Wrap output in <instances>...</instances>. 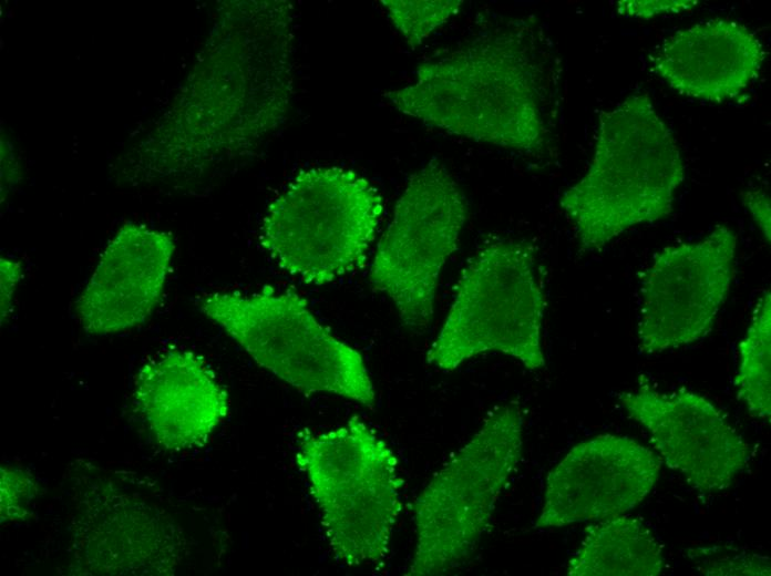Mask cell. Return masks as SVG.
<instances>
[{"label": "cell", "mask_w": 771, "mask_h": 576, "mask_svg": "<svg viewBox=\"0 0 771 576\" xmlns=\"http://www.w3.org/2000/svg\"><path fill=\"white\" fill-rule=\"evenodd\" d=\"M199 309L261 368L305 393L336 394L372 408L376 391L360 352L333 336L291 291L213 292Z\"/></svg>", "instance_id": "cell-7"}, {"label": "cell", "mask_w": 771, "mask_h": 576, "mask_svg": "<svg viewBox=\"0 0 771 576\" xmlns=\"http://www.w3.org/2000/svg\"><path fill=\"white\" fill-rule=\"evenodd\" d=\"M736 232L717 225L705 238L664 248L640 279L637 347L678 349L712 328L734 278Z\"/></svg>", "instance_id": "cell-10"}, {"label": "cell", "mask_w": 771, "mask_h": 576, "mask_svg": "<svg viewBox=\"0 0 771 576\" xmlns=\"http://www.w3.org/2000/svg\"><path fill=\"white\" fill-rule=\"evenodd\" d=\"M466 217L462 189L433 157L410 176L378 243L371 286L390 298L414 333L430 326L440 272L458 248Z\"/></svg>", "instance_id": "cell-9"}, {"label": "cell", "mask_w": 771, "mask_h": 576, "mask_svg": "<svg viewBox=\"0 0 771 576\" xmlns=\"http://www.w3.org/2000/svg\"><path fill=\"white\" fill-rule=\"evenodd\" d=\"M741 198L743 206L769 244L771 238V206L768 191L763 187L749 188L741 193Z\"/></svg>", "instance_id": "cell-22"}, {"label": "cell", "mask_w": 771, "mask_h": 576, "mask_svg": "<svg viewBox=\"0 0 771 576\" xmlns=\"http://www.w3.org/2000/svg\"><path fill=\"white\" fill-rule=\"evenodd\" d=\"M698 1L693 0H676V1H642V0H626L617 2V11L627 17L650 19L660 14L680 13L690 11L698 6Z\"/></svg>", "instance_id": "cell-21"}, {"label": "cell", "mask_w": 771, "mask_h": 576, "mask_svg": "<svg viewBox=\"0 0 771 576\" xmlns=\"http://www.w3.org/2000/svg\"><path fill=\"white\" fill-rule=\"evenodd\" d=\"M175 250L169 233L123 225L102 251L75 301L76 318L91 335L144 323L158 305Z\"/></svg>", "instance_id": "cell-13"}, {"label": "cell", "mask_w": 771, "mask_h": 576, "mask_svg": "<svg viewBox=\"0 0 771 576\" xmlns=\"http://www.w3.org/2000/svg\"><path fill=\"white\" fill-rule=\"evenodd\" d=\"M677 141L647 93L600 111L592 162L559 206L583 251L668 217L685 179Z\"/></svg>", "instance_id": "cell-3"}, {"label": "cell", "mask_w": 771, "mask_h": 576, "mask_svg": "<svg viewBox=\"0 0 771 576\" xmlns=\"http://www.w3.org/2000/svg\"><path fill=\"white\" fill-rule=\"evenodd\" d=\"M522 446L520 407H495L417 497V541L407 575H441L471 557L518 464Z\"/></svg>", "instance_id": "cell-6"}, {"label": "cell", "mask_w": 771, "mask_h": 576, "mask_svg": "<svg viewBox=\"0 0 771 576\" xmlns=\"http://www.w3.org/2000/svg\"><path fill=\"white\" fill-rule=\"evenodd\" d=\"M771 295L765 290L739 343L734 387L749 413L770 421L771 415Z\"/></svg>", "instance_id": "cell-17"}, {"label": "cell", "mask_w": 771, "mask_h": 576, "mask_svg": "<svg viewBox=\"0 0 771 576\" xmlns=\"http://www.w3.org/2000/svg\"><path fill=\"white\" fill-rule=\"evenodd\" d=\"M617 398L660 461L699 493L727 490L747 466L749 445L709 399L689 390L661 392L644 376Z\"/></svg>", "instance_id": "cell-11"}, {"label": "cell", "mask_w": 771, "mask_h": 576, "mask_svg": "<svg viewBox=\"0 0 771 576\" xmlns=\"http://www.w3.org/2000/svg\"><path fill=\"white\" fill-rule=\"evenodd\" d=\"M380 3L412 50L463 7L462 0H381Z\"/></svg>", "instance_id": "cell-18"}, {"label": "cell", "mask_w": 771, "mask_h": 576, "mask_svg": "<svg viewBox=\"0 0 771 576\" xmlns=\"http://www.w3.org/2000/svg\"><path fill=\"white\" fill-rule=\"evenodd\" d=\"M765 56L762 41L747 25L710 19L670 34L648 61L650 71L679 94L720 103L753 83Z\"/></svg>", "instance_id": "cell-15"}, {"label": "cell", "mask_w": 771, "mask_h": 576, "mask_svg": "<svg viewBox=\"0 0 771 576\" xmlns=\"http://www.w3.org/2000/svg\"><path fill=\"white\" fill-rule=\"evenodd\" d=\"M382 212L379 191L354 171L306 168L268 205L260 244L290 276L326 285L362 267Z\"/></svg>", "instance_id": "cell-5"}, {"label": "cell", "mask_w": 771, "mask_h": 576, "mask_svg": "<svg viewBox=\"0 0 771 576\" xmlns=\"http://www.w3.org/2000/svg\"><path fill=\"white\" fill-rule=\"evenodd\" d=\"M296 462L336 562L352 568L381 565L402 511L403 480L391 448L353 416L302 438Z\"/></svg>", "instance_id": "cell-4"}, {"label": "cell", "mask_w": 771, "mask_h": 576, "mask_svg": "<svg viewBox=\"0 0 771 576\" xmlns=\"http://www.w3.org/2000/svg\"><path fill=\"white\" fill-rule=\"evenodd\" d=\"M562 66L533 17L489 18L421 62L409 85L383 92L400 113L530 158L552 154Z\"/></svg>", "instance_id": "cell-1"}, {"label": "cell", "mask_w": 771, "mask_h": 576, "mask_svg": "<svg viewBox=\"0 0 771 576\" xmlns=\"http://www.w3.org/2000/svg\"><path fill=\"white\" fill-rule=\"evenodd\" d=\"M1 321L9 316L14 291L22 278V268L19 261L1 258Z\"/></svg>", "instance_id": "cell-23"}, {"label": "cell", "mask_w": 771, "mask_h": 576, "mask_svg": "<svg viewBox=\"0 0 771 576\" xmlns=\"http://www.w3.org/2000/svg\"><path fill=\"white\" fill-rule=\"evenodd\" d=\"M134 402L157 444L174 452L204 445L229 410L228 393L209 366L176 348L143 364Z\"/></svg>", "instance_id": "cell-14"}, {"label": "cell", "mask_w": 771, "mask_h": 576, "mask_svg": "<svg viewBox=\"0 0 771 576\" xmlns=\"http://www.w3.org/2000/svg\"><path fill=\"white\" fill-rule=\"evenodd\" d=\"M33 481L20 470L1 469V513L10 518L11 512L21 513L27 510L32 498ZM14 514V516H16Z\"/></svg>", "instance_id": "cell-20"}, {"label": "cell", "mask_w": 771, "mask_h": 576, "mask_svg": "<svg viewBox=\"0 0 771 576\" xmlns=\"http://www.w3.org/2000/svg\"><path fill=\"white\" fill-rule=\"evenodd\" d=\"M661 461L638 442L604 434L575 445L548 473L535 526L562 527L626 514L655 486Z\"/></svg>", "instance_id": "cell-12"}, {"label": "cell", "mask_w": 771, "mask_h": 576, "mask_svg": "<svg viewBox=\"0 0 771 576\" xmlns=\"http://www.w3.org/2000/svg\"><path fill=\"white\" fill-rule=\"evenodd\" d=\"M713 551V548H711ZM702 553L691 554L698 569L706 575H770V559L754 553Z\"/></svg>", "instance_id": "cell-19"}, {"label": "cell", "mask_w": 771, "mask_h": 576, "mask_svg": "<svg viewBox=\"0 0 771 576\" xmlns=\"http://www.w3.org/2000/svg\"><path fill=\"white\" fill-rule=\"evenodd\" d=\"M545 308L532 245L506 238L486 241L465 265L426 359L452 371L479 353L500 351L530 370L541 369Z\"/></svg>", "instance_id": "cell-8"}, {"label": "cell", "mask_w": 771, "mask_h": 576, "mask_svg": "<svg viewBox=\"0 0 771 576\" xmlns=\"http://www.w3.org/2000/svg\"><path fill=\"white\" fill-rule=\"evenodd\" d=\"M294 55L291 2H227L179 102L181 164L255 150L278 131L292 102Z\"/></svg>", "instance_id": "cell-2"}, {"label": "cell", "mask_w": 771, "mask_h": 576, "mask_svg": "<svg viewBox=\"0 0 771 576\" xmlns=\"http://www.w3.org/2000/svg\"><path fill=\"white\" fill-rule=\"evenodd\" d=\"M658 541L637 517L621 514L589 525L567 565L569 576H657L664 569Z\"/></svg>", "instance_id": "cell-16"}]
</instances>
